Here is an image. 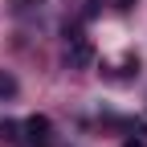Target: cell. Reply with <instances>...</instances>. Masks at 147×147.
<instances>
[{
  "label": "cell",
  "instance_id": "6",
  "mask_svg": "<svg viewBox=\"0 0 147 147\" xmlns=\"http://www.w3.org/2000/svg\"><path fill=\"white\" fill-rule=\"evenodd\" d=\"M115 4H119V8H131V4H135V0H115Z\"/></svg>",
  "mask_w": 147,
  "mask_h": 147
},
{
  "label": "cell",
  "instance_id": "5",
  "mask_svg": "<svg viewBox=\"0 0 147 147\" xmlns=\"http://www.w3.org/2000/svg\"><path fill=\"white\" fill-rule=\"evenodd\" d=\"M123 147H147V143H143V139H127Z\"/></svg>",
  "mask_w": 147,
  "mask_h": 147
},
{
  "label": "cell",
  "instance_id": "4",
  "mask_svg": "<svg viewBox=\"0 0 147 147\" xmlns=\"http://www.w3.org/2000/svg\"><path fill=\"white\" fill-rule=\"evenodd\" d=\"M16 131H21V127H16L12 119H4V123H0V139H4V143H16V139H21Z\"/></svg>",
  "mask_w": 147,
  "mask_h": 147
},
{
  "label": "cell",
  "instance_id": "1",
  "mask_svg": "<svg viewBox=\"0 0 147 147\" xmlns=\"http://www.w3.org/2000/svg\"><path fill=\"white\" fill-rule=\"evenodd\" d=\"M21 131H25V143L29 147H57V135H53V123L45 115H29L21 123Z\"/></svg>",
  "mask_w": 147,
  "mask_h": 147
},
{
  "label": "cell",
  "instance_id": "3",
  "mask_svg": "<svg viewBox=\"0 0 147 147\" xmlns=\"http://www.w3.org/2000/svg\"><path fill=\"white\" fill-rule=\"evenodd\" d=\"M12 94H16V78L0 69V98H12Z\"/></svg>",
  "mask_w": 147,
  "mask_h": 147
},
{
  "label": "cell",
  "instance_id": "2",
  "mask_svg": "<svg viewBox=\"0 0 147 147\" xmlns=\"http://www.w3.org/2000/svg\"><path fill=\"white\" fill-rule=\"evenodd\" d=\"M65 65H69V69L94 65V45H90L82 33H69V41H65Z\"/></svg>",
  "mask_w": 147,
  "mask_h": 147
}]
</instances>
